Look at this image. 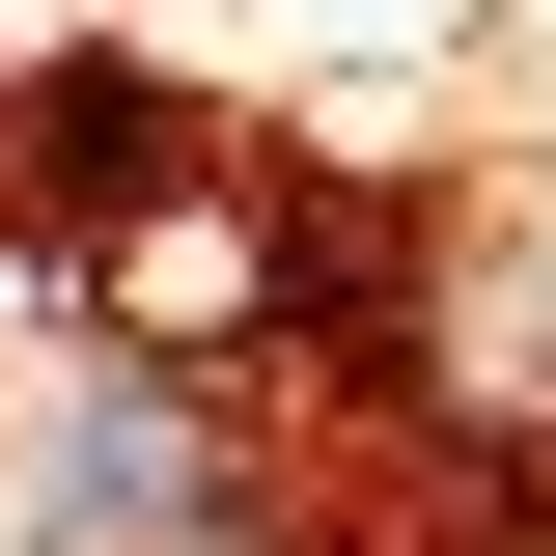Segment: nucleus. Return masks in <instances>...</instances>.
Masks as SVG:
<instances>
[{"mask_svg":"<svg viewBox=\"0 0 556 556\" xmlns=\"http://www.w3.org/2000/svg\"><path fill=\"white\" fill-rule=\"evenodd\" d=\"M0 529H28V556H195V529H251V445H223L195 362H139V334H112L28 445H0Z\"/></svg>","mask_w":556,"mask_h":556,"instance_id":"nucleus-1","label":"nucleus"}]
</instances>
